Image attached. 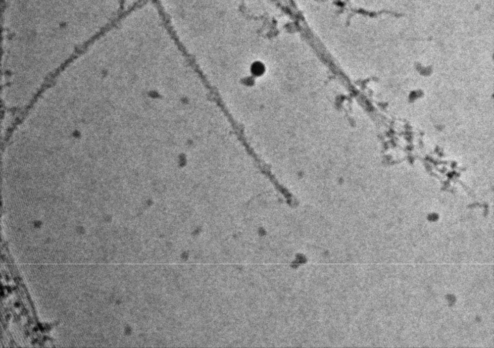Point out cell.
Wrapping results in <instances>:
<instances>
[{"label":"cell","mask_w":494,"mask_h":348,"mask_svg":"<svg viewBox=\"0 0 494 348\" xmlns=\"http://www.w3.org/2000/svg\"><path fill=\"white\" fill-rule=\"evenodd\" d=\"M253 71L255 73L259 74V73H261L263 71L262 65L259 64V63H257V64H255L253 66Z\"/></svg>","instance_id":"obj_1"}]
</instances>
